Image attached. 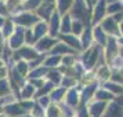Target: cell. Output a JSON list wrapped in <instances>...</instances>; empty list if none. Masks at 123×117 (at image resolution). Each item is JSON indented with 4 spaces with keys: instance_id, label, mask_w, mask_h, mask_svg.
<instances>
[{
    "instance_id": "obj_21",
    "label": "cell",
    "mask_w": 123,
    "mask_h": 117,
    "mask_svg": "<svg viewBox=\"0 0 123 117\" xmlns=\"http://www.w3.org/2000/svg\"><path fill=\"white\" fill-rule=\"evenodd\" d=\"M0 110H1V107H0Z\"/></svg>"
},
{
    "instance_id": "obj_5",
    "label": "cell",
    "mask_w": 123,
    "mask_h": 117,
    "mask_svg": "<svg viewBox=\"0 0 123 117\" xmlns=\"http://www.w3.org/2000/svg\"><path fill=\"white\" fill-rule=\"evenodd\" d=\"M51 44H53V40H50V39L42 40V43H39V48L40 50H42V48H47V47H50Z\"/></svg>"
},
{
    "instance_id": "obj_12",
    "label": "cell",
    "mask_w": 123,
    "mask_h": 117,
    "mask_svg": "<svg viewBox=\"0 0 123 117\" xmlns=\"http://www.w3.org/2000/svg\"><path fill=\"white\" fill-rule=\"evenodd\" d=\"M68 3H69V0H61V10L64 11V10H67L65 7L68 6Z\"/></svg>"
},
{
    "instance_id": "obj_17",
    "label": "cell",
    "mask_w": 123,
    "mask_h": 117,
    "mask_svg": "<svg viewBox=\"0 0 123 117\" xmlns=\"http://www.w3.org/2000/svg\"><path fill=\"white\" fill-rule=\"evenodd\" d=\"M24 106H25V107L28 109V107H31V106H32V103H24Z\"/></svg>"
},
{
    "instance_id": "obj_19",
    "label": "cell",
    "mask_w": 123,
    "mask_h": 117,
    "mask_svg": "<svg viewBox=\"0 0 123 117\" xmlns=\"http://www.w3.org/2000/svg\"><path fill=\"white\" fill-rule=\"evenodd\" d=\"M0 45H1V36H0Z\"/></svg>"
},
{
    "instance_id": "obj_3",
    "label": "cell",
    "mask_w": 123,
    "mask_h": 117,
    "mask_svg": "<svg viewBox=\"0 0 123 117\" xmlns=\"http://www.w3.org/2000/svg\"><path fill=\"white\" fill-rule=\"evenodd\" d=\"M19 54H21V55H24V56H26V58H35V56H36V52H35V51H32V50H28V48H24V50H21V51H19Z\"/></svg>"
},
{
    "instance_id": "obj_7",
    "label": "cell",
    "mask_w": 123,
    "mask_h": 117,
    "mask_svg": "<svg viewBox=\"0 0 123 117\" xmlns=\"http://www.w3.org/2000/svg\"><path fill=\"white\" fill-rule=\"evenodd\" d=\"M44 30H46V26L44 25H37V28H36V36H42V33H44Z\"/></svg>"
},
{
    "instance_id": "obj_4",
    "label": "cell",
    "mask_w": 123,
    "mask_h": 117,
    "mask_svg": "<svg viewBox=\"0 0 123 117\" xmlns=\"http://www.w3.org/2000/svg\"><path fill=\"white\" fill-rule=\"evenodd\" d=\"M7 111L10 113V114H18V113H21V107L19 106H17V105H11V106H8L7 107Z\"/></svg>"
},
{
    "instance_id": "obj_15",
    "label": "cell",
    "mask_w": 123,
    "mask_h": 117,
    "mask_svg": "<svg viewBox=\"0 0 123 117\" xmlns=\"http://www.w3.org/2000/svg\"><path fill=\"white\" fill-rule=\"evenodd\" d=\"M32 39H33V37H32L31 32H28V33H26V41H28V43H32Z\"/></svg>"
},
{
    "instance_id": "obj_13",
    "label": "cell",
    "mask_w": 123,
    "mask_h": 117,
    "mask_svg": "<svg viewBox=\"0 0 123 117\" xmlns=\"http://www.w3.org/2000/svg\"><path fill=\"white\" fill-rule=\"evenodd\" d=\"M55 28H57V17L54 15V18H53V33L55 32Z\"/></svg>"
},
{
    "instance_id": "obj_18",
    "label": "cell",
    "mask_w": 123,
    "mask_h": 117,
    "mask_svg": "<svg viewBox=\"0 0 123 117\" xmlns=\"http://www.w3.org/2000/svg\"><path fill=\"white\" fill-rule=\"evenodd\" d=\"M3 23H4V21H3V18H0V26H1Z\"/></svg>"
},
{
    "instance_id": "obj_14",
    "label": "cell",
    "mask_w": 123,
    "mask_h": 117,
    "mask_svg": "<svg viewBox=\"0 0 123 117\" xmlns=\"http://www.w3.org/2000/svg\"><path fill=\"white\" fill-rule=\"evenodd\" d=\"M57 61H58V58H54V59H50V61H47V65H55L57 63Z\"/></svg>"
},
{
    "instance_id": "obj_16",
    "label": "cell",
    "mask_w": 123,
    "mask_h": 117,
    "mask_svg": "<svg viewBox=\"0 0 123 117\" xmlns=\"http://www.w3.org/2000/svg\"><path fill=\"white\" fill-rule=\"evenodd\" d=\"M4 73H6V72H4L3 69H0V77H3V76H4Z\"/></svg>"
},
{
    "instance_id": "obj_9",
    "label": "cell",
    "mask_w": 123,
    "mask_h": 117,
    "mask_svg": "<svg viewBox=\"0 0 123 117\" xmlns=\"http://www.w3.org/2000/svg\"><path fill=\"white\" fill-rule=\"evenodd\" d=\"M18 70H19V72H21V73L24 74V73L26 72V65H25L24 62H21V63L18 65Z\"/></svg>"
},
{
    "instance_id": "obj_11",
    "label": "cell",
    "mask_w": 123,
    "mask_h": 117,
    "mask_svg": "<svg viewBox=\"0 0 123 117\" xmlns=\"http://www.w3.org/2000/svg\"><path fill=\"white\" fill-rule=\"evenodd\" d=\"M37 3H39V0H29L26 6H28V7H35L36 4H37Z\"/></svg>"
},
{
    "instance_id": "obj_20",
    "label": "cell",
    "mask_w": 123,
    "mask_h": 117,
    "mask_svg": "<svg viewBox=\"0 0 123 117\" xmlns=\"http://www.w3.org/2000/svg\"><path fill=\"white\" fill-rule=\"evenodd\" d=\"M0 65H1V62H0Z\"/></svg>"
},
{
    "instance_id": "obj_8",
    "label": "cell",
    "mask_w": 123,
    "mask_h": 117,
    "mask_svg": "<svg viewBox=\"0 0 123 117\" xmlns=\"http://www.w3.org/2000/svg\"><path fill=\"white\" fill-rule=\"evenodd\" d=\"M11 30H12L11 22H7V23H6V26H4V34H6V36H8V34L11 33Z\"/></svg>"
},
{
    "instance_id": "obj_10",
    "label": "cell",
    "mask_w": 123,
    "mask_h": 117,
    "mask_svg": "<svg viewBox=\"0 0 123 117\" xmlns=\"http://www.w3.org/2000/svg\"><path fill=\"white\" fill-rule=\"evenodd\" d=\"M31 92H32V87H31V85H28V87H26V88H25V91H24L22 96H28V95L31 94Z\"/></svg>"
},
{
    "instance_id": "obj_2",
    "label": "cell",
    "mask_w": 123,
    "mask_h": 117,
    "mask_svg": "<svg viewBox=\"0 0 123 117\" xmlns=\"http://www.w3.org/2000/svg\"><path fill=\"white\" fill-rule=\"evenodd\" d=\"M17 34L11 39V47H14V48L19 47V44L22 43V29H17Z\"/></svg>"
},
{
    "instance_id": "obj_1",
    "label": "cell",
    "mask_w": 123,
    "mask_h": 117,
    "mask_svg": "<svg viewBox=\"0 0 123 117\" xmlns=\"http://www.w3.org/2000/svg\"><path fill=\"white\" fill-rule=\"evenodd\" d=\"M18 23H21V25H31V23L36 22V18L32 17V15H21V17H18L15 19Z\"/></svg>"
},
{
    "instance_id": "obj_6",
    "label": "cell",
    "mask_w": 123,
    "mask_h": 117,
    "mask_svg": "<svg viewBox=\"0 0 123 117\" xmlns=\"http://www.w3.org/2000/svg\"><path fill=\"white\" fill-rule=\"evenodd\" d=\"M8 92V85H7L6 81H0V95Z\"/></svg>"
}]
</instances>
